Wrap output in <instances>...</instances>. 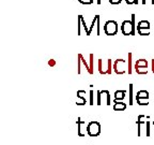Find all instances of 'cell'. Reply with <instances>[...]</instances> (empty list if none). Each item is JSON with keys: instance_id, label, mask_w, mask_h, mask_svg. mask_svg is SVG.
Masks as SVG:
<instances>
[{"instance_id": "6da1fadb", "label": "cell", "mask_w": 154, "mask_h": 145, "mask_svg": "<svg viewBox=\"0 0 154 145\" xmlns=\"http://www.w3.org/2000/svg\"><path fill=\"white\" fill-rule=\"evenodd\" d=\"M135 14H132V19L131 21H124L121 25V32L124 36H135L137 28L135 26Z\"/></svg>"}, {"instance_id": "7a4b0ae2", "label": "cell", "mask_w": 154, "mask_h": 145, "mask_svg": "<svg viewBox=\"0 0 154 145\" xmlns=\"http://www.w3.org/2000/svg\"><path fill=\"white\" fill-rule=\"evenodd\" d=\"M118 30V24L115 21H107L104 25V32L107 36H115L117 34Z\"/></svg>"}, {"instance_id": "3957f363", "label": "cell", "mask_w": 154, "mask_h": 145, "mask_svg": "<svg viewBox=\"0 0 154 145\" xmlns=\"http://www.w3.org/2000/svg\"><path fill=\"white\" fill-rule=\"evenodd\" d=\"M87 132L90 136H97L101 133V125L99 121H90L88 123Z\"/></svg>"}, {"instance_id": "277c9868", "label": "cell", "mask_w": 154, "mask_h": 145, "mask_svg": "<svg viewBox=\"0 0 154 145\" xmlns=\"http://www.w3.org/2000/svg\"><path fill=\"white\" fill-rule=\"evenodd\" d=\"M112 69L117 74H123V73L126 72V61L123 60V59H117L114 62Z\"/></svg>"}, {"instance_id": "5b68a950", "label": "cell", "mask_w": 154, "mask_h": 145, "mask_svg": "<svg viewBox=\"0 0 154 145\" xmlns=\"http://www.w3.org/2000/svg\"><path fill=\"white\" fill-rule=\"evenodd\" d=\"M76 124H77V127H78V130H77V133H78V136L80 138L86 136V133L87 132V126L88 124H86V121H82L80 118H78L77 121H76Z\"/></svg>"}, {"instance_id": "8992f818", "label": "cell", "mask_w": 154, "mask_h": 145, "mask_svg": "<svg viewBox=\"0 0 154 145\" xmlns=\"http://www.w3.org/2000/svg\"><path fill=\"white\" fill-rule=\"evenodd\" d=\"M86 91L85 90H78L77 91V100H76V104L77 106H85L87 103V99H86Z\"/></svg>"}, {"instance_id": "52a82bcc", "label": "cell", "mask_w": 154, "mask_h": 145, "mask_svg": "<svg viewBox=\"0 0 154 145\" xmlns=\"http://www.w3.org/2000/svg\"><path fill=\"white\" fill-rule=\"evenodd\" d=\"M137 133H138V136H141V126L142 125H145L147 124V121H145V115H139L138 118H137Z\"/></svg>"}, {"instance_id": "ba28073f", "label": "cell", "mask_w": 154, "mask_h": 145, "mask_svg": "<svg viewBox=\"0 0 154 145\" xmlns=\"http://www.w3.org/2000/svg\"><path fill=\"white\" fill-rule=\"evenodd\" d=\"M101 99H102V103L105 102L107 106H110V104H111L110 94H109L108 90H101Z\"/></svg>"}, {"instance_id": "9c48e42d", "label": "cell", "mask_w": 154, "mask_h": 145, "mask_svg": "<svg viewBox=\"0 0 154 145\" xmlns=\"http://www.w3.org/2000/svg\"><path fill=\"white\" fill-rule=\"evenodd\" d=\"M114 110L115 111H124L126 109V104L122 101H114Z\"/></svg>"}, {"instance_id": "30bf717a", "label": "cell", "mask_w": 154, "mask_h": 145, "mask_svg": "<svg viewBox=\"0 0 154 145\" xmlns=\"http://www.w3.org/2000/svg\"><path fill=\"white\" fill-rule=\"evenodd\" d=\"M125 94H126V90H117L114 95L115 96L114 101H122L125 98Z\"/></svg>"}, {"instance_id": "8fae6325", "label": "cell", "mask_w": 154, "mask_h": 145, "mask_svg": "<svg viewBox=\"0 0 154 145\" xmlns=\"http://www.w3.org/2000/svg\"><path fill=\"white\" fill-rule=\"evenodd\" d=\"M142 29H150V23L148 21H140L137 25V30Z\"/></svg>"}, {"instance_id": "7c38bea8", "label": "cell", "mask_w": 154, "mask_h": 145, "mask_svg": "<svg viewBox=\"0 0 154 145\" xmlns=\"http://www.w3.org/2000/svg\"><path fill=\"white\" fill-rule=\"evenodd\" d=\"M149 64L145 59H139L135 64V68H148Z\"/></svg>"}, {"instance_id": "4fadbf2b", "label": "cell", "mask_w": 154, "mask_h": 145, "mask_svg": "<svg viewBox=\"0 0 154 145\" xmlns=\"http://www.w3.org/2000/svg\"><path fill=\"white\" fill-rule=\"evenodd\" d=\"M128 89H130V95H128V104L133 106V84L128 85Z\"/></svg>"}, {"instance_id": "5bb4252c", "label": "cell", "mask_w": 154, "mask_h": 145, "mask_svg": "<svg viewBox=\"0 0 154 145\" xmlns=\"http://www.w3.org/2000/svg\"><path fill=\"white\" fill-rule=\"evenodd\" d=\"M136 100L139 106H148L149 104V98H137Z\"/></svg>"}, {"instance_id": "9a60e30c", "label": "cell", "mask_w": 154, "mask_h": 145, "mask_svg": "<svg viewBox=\"0 0 154 145\" xmlns=\"http://www.w3.org/2000/svg\"><path fill=\"white\" fill-rule=\"evenodd\" d=\"M137 98H149V93L147 90H139L136 95V99Z\"/></svg>"}, {"instance_id": "2e32d148", "label": "cell", "mask_w": 154, "mask_h": 145, "mask_svg": "<svg viewBox=\"0 0 154 145\" xmlns=\"http://www.w3.org/2000/svg\"><path fill=\"white\" fill-rule=\"evenodd\" d=\"M132 53H128V62H127V67H128V74L132 73Z\"/></svg>"}, {"instance_id": "e0dca14e", "label": "cell", "mask_w": 154, "mask_h": 145, "mask_svg": "<svg viewBox=\"0 0 154 145\" xmlns=\"http://www.w3.org/2000/svg\"><path fill=\"white\" fill-rule=\"evenodd\" d=\"M135 71H136L138 74H147V73H148L147 68H135Z\"/></svg>"}, {"instance_id": "ac0fdd59", "label": "cell", "mask_w": 154, "mask_h": 145, "mask_svg": "<svg viewBox=\"0 0 154 145\" xmlns=\"http://www.w3.org/2000/svg\"><path fill=\"white\" fill-rule=\"evenodd\" d=\"M97 34L100 36L101 34V26H100V15H97Z\"/></svg>"}, {"instance_id": "d6986e66", "label": "cell", "mask_w": 154, "mask_h": 145, "mask_svg": "<svg viewBox=\"0 0 154 145\" xmlns=\"http://www.w3.org/2000/svg\"><path fill=\"white\" fill-rule=\"evenodd\" d=\"M93 54L90 55V74H93Z\"/></svg>"}, {"instance_id": "ffe728a7", "label": "cell", "mask_w": 154, "mask_h": 145, "mask_svg": "<svg viewBox=\"0 0 154 145\" xmlns=\"http://www.w3.org/2000/svg\"><path fill=\"white\" fill-rule=\"evenodd\" d=\"M77 33L78 36H80V25H82V15H78V22H77Z\"/></svg>"}, {"instance_id": "44dd1931", "label": "cell", "mask_w": 154, "mask_h": 145, "mask_svg": "<svg viewBox=\"0 0 154 145\" xmlns=\"http://www.w3.org/2000/svg\"><path fill=\"white\" fill-rule=\"evenodd\" d=\"M82 26H84V29L86 30V34H88V32H89V28H88L87 24H86L85 18H84V16L82 15Z\"/></svg>"}, {"instance_id": "7402d4cb", "label": "cell", "mask_w": 154, "mask_h": 145, "mask_svg": "<svg viewBox=\"0 0 154 145\" xmlns=\"http://www.w3.org/2000/svg\"><path fill=\"white\" fill-rule=\"evenodd\" d=\"M145 127H147V129H145V136H150V121H147Z\"/></svg>"}, {"instance_id": "603a6c76", "label": "cell", "mask_w": 154, "mask_h": 145, "mask_svg": "<svg viewBox=\"0 0 154 145\" xmlns=\"http://www.w3.org/2000/svg\"><path fill=\"white\" fill-rule=\"evenodd\" d=\"M78 2H80L82 4H92L94 0H78Z\"/></svg>"}, {"instance_id": "cb8c5ba5", "label": "cell", "mask_w": 154, "mask_h": 145, "mask_svg": "<svg viewBox=\"0 0 154 145\" xmlns=\"http://www.w3.org/2000/svg\"><path fill=\"white\" fill-rule=\"evenodd\" d=\"M97 106H101L102 104V99H101V90H97Z\"/></svg>"}, {"instance_id": "d4e9b609", "label": "cell", "mask_w": 154, "mask_h": 145, "mask_svg": "<svg viewBox=\"0 0 154 145\" xmlns=\"http://www.w3.org/2000/svg\"><path fill=\"white\" fill-rule=\"evenodd\" d=\"M93 90H92V89H91L90 90V103H89V104H90V106H93L94 104V100H93Z\"/></svg>"}, {"instance_id": "484cf974", "label": "cell", "mask_w": 154, "mask_h": 145, "mask_svg": "<svg viewBox=\"0 0 154 145\" xmlns=\"http://www.w3.org/2000/svg\"><path fill=\"white\" fill-rule=\"evenodd\" d=\"M127 4H138V0H125Z\"/></svg>"}, {"instance_id": "4316f807", "label": "cell", "mask_w": 154, "mask_h": 145, "mask_svg": "<svg viewBox=\"0 0 154 145\" xmlns=\"http://www.w3.org/2000/svg\"><path fill=\"white\" fill-rule=\"evenodd\" d=\"M109 3H111V4H119V3H121V1L122 0H108Z\"/></svg>"}, {"instance_id": "83f0119b", "label": "cell", "mask_w": 154, "mask_h": 145, "mask_svg": "<svg viewBox=\"0 0 154 145\" xmlns=\"http://www.w3.org/2000/svg\"><path fill=\"white\" fill-rule=\"evenodd\" d=\"M147 3L154 4V0H142V4H147Z\"/></svg>"}, {"instance_id": "f1b7e54d", "label": "cell", "mask_w": 154, "mask_h": 145, "mask_svg": "<svg viewBox=\"0 0 154 145\" xmlns=\"http://www.w3.org/2000/svg\"><path fill=\"white\" fill-rule=\"evenodd\" d=\"M152 71H153V73H154V59L152 60Z\"/></svg>"}, {"instance_id": "f546056e", "label": "cell", "mask_w": 154, "mask_h": 145, "mask_svg": "<svg viewBox=\"0 0 154 145\" xmlns=\"http://www.w3.org/2000/svg\"><path fill=\"white\" fill-rule=\"evenodd\" d=\"M97 4H101V3H102V0H97Z\"/></svg>"}, {"instance_id": "4dcf8cb0", "label": "cell", "mask_w": 154, "mask_h": 145, "mask_svg": "<svg viewBox=\"0 0 154 145\" xmlns=\"http://www.w3.org/2000/svg\"><path fill=\"white\" fill-rule=\"evenodd\" d=\"M152 125H153V126H154V121H153V123H152Z\"/></svg>"}]
</instances>
